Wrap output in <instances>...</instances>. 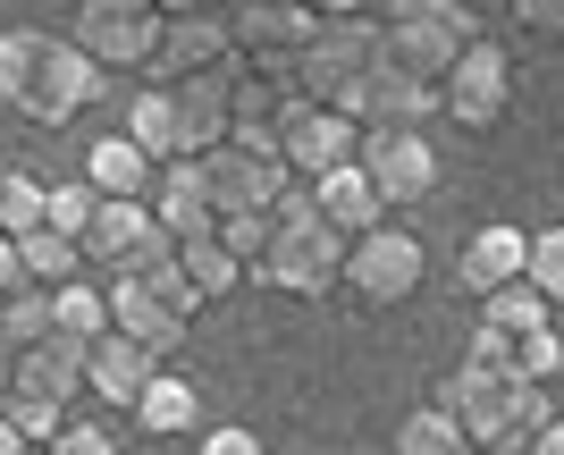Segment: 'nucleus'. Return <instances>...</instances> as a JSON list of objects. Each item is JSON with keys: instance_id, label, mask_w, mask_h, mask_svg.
Here are the masks:
<instances>
[{"instance_id": "obj_1", "label": "nucleus", "mask_w": 564, "mask_h": 455, "mask_svg": "<svg viewBox=\"0 0 564 455\" xmlns=\"http://www.w3.org/2000/svg\"><path fill=\"white\" fill-rule=\"evenodd\" d=\"M438 405L455 413V431L489 455H531L547 422V380H514V371H489V362H464L438 380Z\"/></svg>"}, {"instance_id": "obj_2", "label": "nucleus", "mask_w": 564, "mask_h": 455, "mask_svg": "<svg viewBox=\"0 0 564 455\" xmlns=\"http://www.w3.org/2000/svg\"><path fill=\"white\" fill-rule=\"evenodd\" d=\"M270 219H279V237H270V253H261L245 279H261V288L279 295H329L346 288V245L329 219H321V203H312V186H286L279 203H270Z\"/></svg>"}, {"instance_id": "obj_3", "label": "nucleus", "mask_w": 564, "mask_h": 455, "mask_svg": "<svg viewBox=\"0 0 564 455\" xmlns=\"http://www.w3.org/2000/svg\"><path fill=\"white\" fill-rule=\"evenodd\" d=\"M194 312H203V295L186 288V270H177V262H143V270H118V279H110V329L143 337L161 362L186 346Z\"/></svg>"}, {"instance_id": "obj_4", "label": "nucleus", "mask_w": 564, "mask_h": 455, "mask_svg": "<svg viewBox=\"0 0 564 455\" xmlns=\"http://www.w3.org/2000/svg\"><path fill=\"white\" fill-rule=\"evenodd\" d=\"M101 59L76 34H43V51H34V68H25V94H18V110L9 119H25V127H68V119H85L101 101Z\"/></svg>"}, {"instance_id": "obj_5", "label": "nucleus", "mask_w": 564, "mask_h": 455, "mask_svg": "<svg viewBox=\"0 0 564 455\" xmlns=\"http://www.w3.org/2000/svg\"><path fill=\"white\" fill-rule=\"evenodd\" d=\"M203 177H212V212H270L286 194L279 127H228V144L203 152Z\"/></svg>"}, {"instance_id": "obj_6", "label": "nucleus", "mask_w": 564, "mask_h": 455, "mask_svg": "<svg viewBox=\"0 0 564 455\" xmlns=\"http://www.w3.org/2000/svg\"><path fill=\"white\" fill-rule=\"evenodd\" d=\"M379 51H388V34H379L371 18H312L304 51H295V94L312 101H346L354 76L371 68Z\"/></svg>"}, {"instance_id": "obj_7", "label": "nucleus", "mask_w": 564, "mask_h": 455, "mask_svg": "<svg viewBox=\"0 0 564 455\" xmlns=\"http://www.w3.org/2000/svg\"><path fill=\"white\" fill-rule=\"evenodd\" d=\"M379 34H388V59H404V68H422V76H447L455 51L480 43V25H471L464 0H397Z\"/></svg>"}, {"instance_id": "obj_8", "label": "nucleus", "mask_w": 564, "mask_h": 455, "mask_svg": "<svg viewBox=\"0 0 564 455\" xmlns=\"http://www.w3.org/2000/svg\"><path fill=\"white\" fill-rule=\"evenodd\" d=\"M312 0H228V34H236V59L253 76H279V85H295V51H304L312 34Z\"/></svg>"}, {"instance_id": "obj_9", "label": "nucleus", "mask_w": 564, "mask_h": 455, "mask_svg": "<svg viewBox=\"0 0 564 455\" xmlns=\"http://www.w3.org/2000/svg\"><path fill=\"white\" fill-rule=\"evenodd\" d=\"M161 34H169V18L152 9V0H85V9H76V43L94 51L101 68H135V76H152V59H161Z\"/></svg>"}, {"instance_id": "obj_10", "label": "nucleus", "mask_w": 564, "mask_h": 455, "mask_svg": "<svg viewBox=\"0 0 564 455\" xmlns=\"http://www.w3.org/2000/svg\"><path fill=\"white\" fill-rule=\"evenodd\" d=\"M337 110H346L354 127H413V119H430V110H447V101H438V76H422V68H404V59L379 51Z\"/></svg>"}, {"instance_id": "obj_11", "label": "nucleus", "mask_w": 564, "mask_h": 455, "mask_svg": "<svg viewBox=\"0 0 564 455\" xmlns=\"http://www.w3.org/2000/svg\"><path fill=\"white\" fill-rule=\"evenodd\" d=\"M438 101H447V119L455 127H471V136H489L506 110H514V59L497 43H471V51H455V68L438 76Z\"/></svg>"}, {"instance_id": "obj_12", "label": "nucleus", "mask_w": 564, "mask_h": 455, "mask_svg": "<svg viewBox=\"0 0 564 455\" xmlns=\"http://www.w3.org/2000/svg\"><path fill=\"white\" fill-rule=\"evenodd\" d=\"M354 161L371 169V186L388 194V212H397V203H422V194H438V144H430L422 127H362Z\"/></svg>"}, {"instance_id": "obj_13", "label": "nucleus", "mask_w": 564, "mask_h": 455, "mask_svg": "<svg viewBox=\"0 0 564 455\" xmlns=\"http://www.w3.org/2000/svg\"><path fill=\"white\" fill-rule=\"evenodd\" d=\"M346 288L362 295V304H404V295L422 288V237H404V228H362V237L346 245Z\"/></svg>"}, {"instance_id": "obj_14", "label": "nucleus", "mask_w": 564, "mask_h": 455, "mask_svg": "<svg viewBox=\"0 0 564 455\" xmlns=\"http://www.w3.org/2000/svg\"><path fill=\"white\" fill-rule=\"evenodd\" d=\"M354 144H362V127L337 110V101H312V94H286L279 110V152L286 169H304V177H321V169L354 161Z\"/></svg>"}, {"instance_id": "obj_15", "label": "nucleus", "mask_w": 564, "mask_h": 455, "mask_svg": "<svg viewBox=\"0 0 564 455\" xmlns=\"http://www.w3.org/2000/svg\"><path fill=\"white\" fill-rule=\"evenodd\" d=\"M194 68H236V34H228V9H194V18H169L161 34V59L143 85H177Z\"/></svg>"}, {"instance_id": "obj_16", "label": "nucleus", "mask_w": 564, "mask_h": 455, "mask_svg": "<svg viewBox=\"0 0 564 455\" xmlns=\"http://www.w3.org/2000/svg\"><path fill=\"white\" fill-rule=\"evenodd\" d=\"M152 371H161V355H152L143 337H127V329H101L94 346H85V388H94L101 405L135 413V397L152 388Z\"/></svg>"}, {"instance_id": "obj_17", "label": "nucleus", "mask_w": 564, "mask_h": 455, "mask_svg": "<svg viewBox=\"0 0 564 455\" xmlns=\"http://www.w3.org/2000/svg\"><path fill=\"white\" fill-rule=\"evenodd\" d=\"M169 94H177V127H186V152L228 144V127H236V68H194V76H177Z\"/></svg>"}, {"instance_id": "obj_18", "label": "nucleus", "mask_w": 564, "mask_h": 455, "mask_svg": "<svg viewBox=\"0 0 564 455\" xmlns=\"http://www.w3.org/2000/svg\"><path fill=\"white\" fill-rule=\"evenodd\" d=\"M312 203H321V219H329L337 237H362V228H379L388 219V194L371 186V169L362 161H337L312 177Z\"/></svg>"}, {"instance_id": "obj_19", "label": "nucleus", "mask_w": 564, "mask_h": 455, "mask_svg": "<svg viewBox=\"0 0 564 455\" xmlns=\"http://www.w3.org/2000/svg\"><path fill=\"white\" fill-rule=\"evenodd\" d=\"M522 262H531V237L522 228H471L464 253H455V279H464V295H497V288H514Z\"/></svg>"}, {"instance_id": "obj_20", "label": "nucleus", "mask_w": 564, "mask_h": 455, "mask_svg": "<svg viewBox=\"0 0 564 455\" xmlns=\"http://www.w3.org/2000/svg\"><path fill=\"white\" fill-rule=\"evenodd\" d=\"M152 212H161L169 237H194V228H212V177H203V152H177V161H161V177H152Z\"/></svg>"}, {"instance_id": "obj_21", "label": "nucleus", "mask_w": 564, "mask_h": 455, "mask_svg": "<svg viewBox=\"0 0 564 455\" xmlns=\"http://www.w3.org/2000/svg\"><path fill=\"white\" fill-rule=\"evenodd\" d=\"M9 397H51V405H76V397H85V355H76V346H59V337L18 346V388H9Z\"/></svg>"}, {"instance_id": "obj_22", "label": "nucleus", "mask_w": 564, "mask_h": 455, "mask_svg": "<svg viewBox=\"0 0 564 455\" xmlns=\"http://www.w3.org/2000/svg\"><path fill=\"white\" fill-rule=\"evenodd\" d=\"M152 177H161V161L118 127V136H101L94 152H85V186L94 194H152Z\"/></svg>"}, {"instance_id": "obj_23", "label": "nucleus", "mask_w": 564, "mask_h": 455, "mask_svg": "<svg viewBox=\"0 0 564 455\" xmlns=\"http://www.w3.org/2000/svg\"><path fill=\"white\" fill-rule=\"evenodd\" d=\"M135 422H143L152 438H186V431H203V388L177 380V371H152V388L135 397Z\"/></svg>"}, {"instance_id": "obj_24", "label": "nucleus", "mask_w": 564, "mask_h": 455, "mask_svg": "<svg viewBox=\"0 0 564 455\" xmlns=\"http://www.w3.org/2000/svg\"><path fill=\"white\" fill-rule=\"evenodd\" d=\"M177 270H186V288L203 295V304L236 295V279H245V262L219 245V219H212V228H194V237H177Z\"/></svg>"}, {"instance_id": "obj_25", "label": "nucleus", "mask_w": 564, "mask_h": 455, "mask_svg": "<svg viewBox=\"0 0 564 455\" xmlns=\"http://www.w3.org/2000/svg\"><path fill=\"white\" fill-rule=\"evenodd\" d=\"M101 329H110V288H85V279H59V288H51V337L85 355V346H94Z\"/></svg>"}, {"instance_id": "obj_26", "label": "nucleus", "mask_w": 564, "mask_h": 455, "mask_svg": "<svg viewBox=\"0 0 564 455\" xmlns=\"http://www.w3.org/2000/svg\"><path fill=\"white\" fill-rule=\"evenodd\" d=\"M127 136H135L152 161H177V152H186V127H177V94H169V85H143V94L127 101Z\"/></svg>"}, {"instance_id": "obj_27", "label": "nucleus", "mask_w": 564, "mask_h": 455, "mask_svg": "<svg viewBox=\"0 0 564 455\" xmlns=\"http://www.w3.org/2000/svg\"><path fill=\"white\" fill-rule=\"evenodd\" d=\"M25 279L34 288H59V279H85V237H59V228H25L18 237Z\"/></svg>"}, {"instance_id": "obj_28", "label": "nucleus", "mask_w": 564, "mask_h": 455, "mask_svg": "<svg viewBox=\"0 0 564 455\" xmlns=\"http://www.w3.org/2000/svg\"><path fill=\"white\" fill-rule=\"evenodd\" d=\"M464 447H471V438L455 431V413L422 405V413H404V422H397V447H388V455H464Z\"/></svg>"}, {"instance_id": "obj_29", "label": "nucleus", "mask_w": 564, "mask_h": 455, "mask_svg": "<svg viewBox=\"0 0 564 455\" xmlns=\"http://www.w3.org/2000/svg\"><path fill=\"white\" fill-rule=\"evenodd\" d=\"M506 371L514 380H556L564 371V337H556V321H540V329H522V337H506Z\"/></svg>"}, {"instance_id": "obj_30", "label": "nucleus", "mask_w": 564, "mask_h": 455, "mask_svg": "<svg viewBox=\"0 0 564 455\" xmlns=\"http://www.w3.org/2000/svg\"><path fill=\"white\" fill-rule=\"evenodd\" d=\"M43 203H51L43 177H25V169H0V228H9V237L43 228Z\"/></svg>"}, {"instance_id": "obj_31", "label": "nucleus", "mask_w": 564, "mask_h": 455, "mask_svg": "<svg viewBox=\"0 0 564 455\" xmlns=\"http://www.w3.org/2000/svg\"><path fill=\"white\" fill-rule=\"evenodd\" d=\"M270 237H279V219H270V212H219V245H228L245 270L270 253Z\"/></svg>"}, {"instance_id": "obj_32", "label": "nucleus", "mask_w": 564, "mask_h": 455, "mask_svg": "<svg viewBox=\"0 0 564 455\" xmlns=\"http://www.w3.org/2000/svg\"><path fill=\"white\" fill-rule=\"evenodd\" d=\"M34 51H43V25H18V34H0V110H18Z\"/></svg>"}, {"instance_id": "obj_33", "label": "nucleus", "mask_w": 564, "mask_h": 455, "mask_svg": "<svg viewBox=\"0 0 564 455\" xmlns=\"http://www.w3.org/2000/svg\"><path fill=\"white\" fill-rule=\"evenodd\" d=\"M94 212H101V194L76 177V186H51V203H43V228H59V237H85L94 228Z\"/></svg>"}, {"instance_id": "obj_34", "label": "nucleus", "mask_w": 564, "mask_h": 455, "mask_svg": "<svg viewBox=\"0 0 564 455\" xmlns=\"http://www.w3.org/2000/svg\"><path fill=\"white\" fill-rule=\"evenodd\" d=\"M522 279H531V288H540L547 304L564 312V228H540V237H531V262H522Z\"/></svg>"}, {"instance_id": "obj_35", "label": "nucleus", "mask_w": 564, "mask_h": 455, "mask_svg": "<svg viewBox=\"0 0 564 455\" xmlns=\"http://www.w3.org/2000/svg\"><path fill=\"white\" fill-rule=\"evenodd\" d=\"M34 337H51V288L25 279V288L9 295V346H34Z\"/></svg>"}, {"instance_id": "obj_36", "label": "nucleus", "mask_w": 564, "mask_h": 455, "mask_svg": "<svg viewBox=\"0 0 564 455\" xmlns=\"http://www.w3.org/2000/svg\"><path fill=\"white\" fill-rule=\"evenodd\" d=\"M9 422L25 431V447H51V438L68 431V405H51V397H9Z\"/></svg>"}, {"instance_id": "obj_37", "label": "nucleus", "mask_w": 564, "mask_h": 455, "mask_svg": "<svg viewBox=\"0 0 564 455\" xmlns=\"http://www.w3.org/2000/svg\"><path fill=\"white\" fill-rule=\"evenodd\" d=\"M51 455H118V447H110V431H85V422H68V431L51 438Z\"/></svg>"}, {"instance_id": "obj_38", "label": "nucleus", "mask_w": 564, "mask_h": 455, "mask_svg": "<svg viewBox=\"0 0 564 455\" xmlns=\"http://www.w3.org/2000/svg\"><path fill=\"white\" fill-rule=\"evenodd\" d=\"M514 18L531 34H564V0H514Z\"/></svg>"}, {"instance_id": "obj_39", "label": "nucleus", "mask_w": 564, "mask_h": 455, "mask_svg": "<svg viewBox=\"0 0 564 455\" xmlns=\"http://www.w3.org/2000/svg\"><path fill=\"white\" fill-rule=\"evenodd\" d=\"M203 455H261V438L228 422V431H203Z\"/></svg>"}, {"instance_id": "obj_40", "label": "nucleus", "mask_w": 564, "mask_h": 455, "mask_svg": "<svg viewBox=\"0 0 564 455\" xmlns=\"http://www.w3.org/2000/svg\"><path fill=\"white\" fill-rule=\"evenodd\" d=\"M25 288V253H18V237L0 228V295H18Z\"/></svg>"}, {"instance_id": "obj_41", "label": "nucleus", "mask_w": 564, "mask_h": 455, "mask_svg": "<svg viewBox=\"0 0 564 455\" xmlns=\"http://www.w3.org/2000/svg\"><path fill=\"white\" fill-rule=\"evenodd\" d=\"M531 455H564V413H547L540 438H531Z\"/></svg>"}, {"instance_id": "obj_42", "label": "nucleus", "mask_w": 564, "mask_h": 455, "mask_svg": "<svg viewBox=\"0 0 564 455\" xmlns=\"http://www.w3.org/2000/svg\"><path fill=\"white\" fill-rule=\"evenodd\" d=\"M9 388H18V346L0 337V405H9Z\"/></svg>"}, {"instance_id": "obj_43", "label": "nucleus", "mask_w": 564, "mask_h": 455, "mask_svg": "<svg viewBox=\"0 0 564 455\" xmlns=\"http://www.w3.org/2000/svg\"><path fill=\"white\" fill-rule=\"evenodd\" d=\"M312 9H321V18H362L371 0H312Z\"/></svg>"}, {"instance_id": "obj_44", "label": "nucleus", "mask_w": 564, "mask_h": 455, "mask_svg": "<svg viewBox=\"0 0 564 455\" xmlns=\"http://www.w3.org/2000/svg\"><path fill=\"white\" fill-rule=\"evenodd\" d=\"M161 18H194V9H219V0H152Z\"/></svg>"}, {"instance_id": "obj_45", "label": "nucleus", "mask_w": 564, "mask_h": 455, "mask_svg": "<svg viewBox=\"0 0 564 455\" xmlns=\"http://www.w3.org/2000/svg\"><path fill=\"white\" fill-rule=\"evenodd\" d=\"M18 447H25V431L9 422V405H0V455H18Z\"/></svg>"}, {"instance_id": "obj_46", "label": "nucleus", "mask_w": 564, "mask_h": 455, "mask_svg": "<svg viewBox=\"0 0 564 455\" xmlns=\"http://www.w3.org/2000/svg\"><path fill=\"white\" fill-rule=\"evenodd\" d=\"M0 337H9V295H0Z\"/></svg>"}, {"instance_id": "obj_47", "label": "nucleus", "mask_w": 564, "mask_h": 455, "mask_svg": "<svg viewBox=\"0 0 564 455\" xmlns=\"http://www.w3.org/2000/svg\"><path fill=\"white\" fill-rule=\"evenodd\" d=\"M18 455H51V447H18Z\"/></svg>"}, {"instance_id": "obj_48", "label": "nucleus", "mask_w": 564, "mask_h": 455, "mask_svg": "<svg viewBox=\"0 0 564 455\" xmlns=\"http://www.w3.org/2000/svg\"><path fill=\"white\" fill-rule=\"evenodd\" d=\"M464 455H489V447H464Z\"/></svg>"}]
</instances>
